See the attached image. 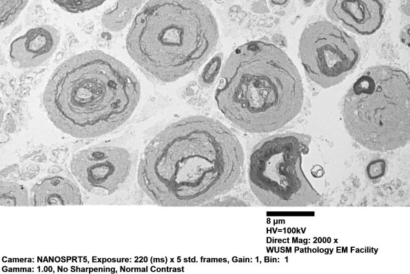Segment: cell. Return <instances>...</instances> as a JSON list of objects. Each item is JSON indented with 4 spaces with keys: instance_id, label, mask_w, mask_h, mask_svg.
I'll list each match as a JSON object with an SVG mask.
<instances>
[{
    "instance_id": "6da1fadb",
    "label": "cell",
    "mask_w": 410,
    "mask_h": 274,
    "mask_svg": "<svg viewBox=\"0 0 410 274\" xmlns=\"http://www.w3.org/2000/svg\"><path fill=\"white\" fill-rule=\"evenodd\" d=\"M244 162L243 147L220 121L203 116L176 121L146 146L138 182L155 204L192 206L230 190Z\"/></svg>"
},
{
    "instance_id": "7a4b0ae2",
    "label": "cell",
    "mask_w": 410,
    "mask_h": 274,
    "mask_svg": "<svg viewBox=\"0 0 410 274\" xmlns=\"http://www.w3.org/2000/svg\"><path fill=\"white\" fill-rule=\"evenodd\" d=\"M140 85L122 62L99 50L76 55L48 81L43 104L52 124L77 138H92L123 124L136 107Z\"/></svg>"
},
{
    "instance_id": "3957f363",
    "label": "cell",
    "mask_w": 410,
    "mask_h": 274,
    "mask_svg": "<svg viewBox=\"0 0 410 274\" xmlns=\"http://www.w3.org/2000/svg\"><path fill=\"white\" fill-rule=\"evenodd\" d=\"M304 94L300 73L276 46L254 41L238 46L227 60L216 89L220 110L242 130H276L300 112Z\"/></svg>"
},
{
    "instance_id": "277c9868",
    "label": "cell",
    "mask_w": 410,
    "mask_h": 274,
    "mask_svg": "<svg viewBox=\"0 0 410 274\" xmlns=\"http://www.w3.org/2000/svg\"><path fill=\"white\" fill-rule=\"evenodd\" d=\"M218 39L216 19L199 0H150L132 23L126 48L143 70L170 82L197 69Z\"/></svg>"
},
{
    "instance_id": "5b68a950",
    "label": "cell",
    "mask_w": 410,
    "mask_h": 274,
    "mask_svg": "<svg viewBox=\"0 0 410 274\" xmlns=\"http://www.w3.org/2000/svg\"><path fill=\"white\" fill-rule=\"evenodd\" d=\"M409 79L396 67L367 69L345 95L342 117L351 137L365 148L387 152L410 137Z\"/></svg>"
},
{
    "instance_id": "8992f818",
    "label": "cell",
    "mask_w": 410,
    "mask_h": 274,
    "mask_svg": "<svg viewBox=\"0 0 410 274\" xmlns=\"http://www.w3.org/2000/svg\"><path fill=\"white\" fill-rule=\"evenodd\" d=\"M311 140L308 135L286 133L269 136L254 148L249 157V184L263 204L306 206L321 200L301 166Z\"/></svg>"
},
{
    "instance_id": "52a82bcc",
    "label": "cell",
    "mask_w": 410,
    "mask_h": 274,
    "mask_svg": "<svg viewBox=\"0 0 410 274\" xmlns=\"http://www.w3.org/2000/svg\"><path fill=\"white\" fill-rule=\"evenodd\" d=\"M299 56L309 78L322 88L338 84L357 66L360 51L356 41L327 21H318L303 32Z\"/></svg>"
},
{
    "instance_id": "ba28073f",
    "label": "cell",
    "mask_w": 410,
    "mask_h": 274,
    "mask_svg": "<svg viewBox=\"0 0 410 274\" xmlns=\"http://www.w3.org/2000/svg\"><path fill=\"white\" fill-rule=\"evenodd\" d=\"M132 165L128 151L116 146H96L78 151L72 158L70 170L88 193L107 196L127 180Z\"/></svg>"
},
{
    "instance_id": "9c48e42d",
    "label": "cell",
    "mask_w": 410,
    "mask_h": 274,
    "mask_svg": "<svg viewBox=\"0 0 410 274\" xmlns=\"http://www.w3.org/2000/svg\"><path fill=\"white\" fill-rule=\"evenodd\" d=\"M328 17L350 31L362 35L374 33L385 16L382 0H328Z\"/></svg>"
},
{
    "instance_id": "30bf717a",
    "label": "cell",
    "mask_w": 410,
    "mask_h": 274,
    "mask_svg": "<svg viewBox=\"0 0 410 274\" xmlns=\"http://www.w3.org/2000/svg\"><path fill=\"white\" fill-rule=\"evenodd\" d=\"M59 37L58 30L50 26L30 29L10 45L12 65L18 68H28L43 63L56 50Z\"/></svg>"
},
{
    "instance_id": "8fae6325",
    "label": "cell",
    "mask_w": 410,
    "mask_h": 274,
    "mask_svg": "<svg viewBox=\"0 0 410 274\" xmlns=\"http://www.w3.org/2000/svg\"><path fill=\"white\" fill-rule=\"evenodd\" d=\"M30 204L34 206L81 205L83 201L76 183L61 175H52L43 178L32 186Z\"/></svg>"
},
{
    "instance_id": "7c38bea8",
    "label": "cell",
    "mask_w": 410,
    "mask_h": 274,
    "mask_svg": "<svg viewBox=\"0 0 410 274\" xmlns=\"http://www.w3.org/2000/svg\"><path fill=\"white\" fill-rule=\"evenodd\" d=\"M142 0H119L112 9L104 12L102 17L103 26L110 31L123 30L140 7Z\"/></svg>"
},
{
    "instance_id": "4fadbf2b",
    "label": "cell",
    "mask_w": 410,
    "mask_h": 274,
    "mask_svg": "<svg viewBox=\"0 0 410 274\" xmlns=\"http://www.w3.org/2000/svg\"><path fill=\"white\" fill-rule=\"evenodd\" d=\"M1 205L8 206H28L30 195L23 185L12 182H1Z\"/></svg>"
},
{
    "instance_id": "5bb4252c",
    "label": "cell",
    "mask_w": 410,
    "mask_h": 274,
    "mask_svg": "<svg viewBox=\"0 0 410 274\" xmlns=\"http://www.w3.org/2000/svg\"><path fill=\"white\" fill-rule=\"evenodd\" d=\"M28 0H1V28L10 26L25 8Z\"/></svg>"
},
{
    "instance_id": "9a60e30c",
    "label": "cell",
    "mask_w": 410,
    "mask_h": 274,
    "mask_svg": "<svg viewBox=\"0 0 410 274\" xmlns=\"http://www.w3.org/2000/svg\"><path fill=\"white\" fill-rule=\"evenodd\" d=\"M223 54H216L206 63L198 77L199 84L204 88L209 87L214 84L221 68Z\"/></svg>"
},
{
    "instance_id": "2e32d148",
    "label": "cell",
    "mask_w": 410,
    "mask_h": 274,
    "mask_svg": "<svg viewBox=\"0 0 410 274\" xmlns=\"http://www.w3.org/2000/svg\"><path fill=\"white\" fill-rule=\"evenodd\" d=\"M54 3L71 13L83 12L101 5L106 0H52Z\"/></svg>"
},
{
    "instance_id": "e0dca14e",
    "label": "cell",
    "mask_w": 410,
    "mask_h": 274,
    "mask_svg": "<svg viewBox=\"0 0 410 274\" xmlns=\"http://www.w3.org/2000/svg\"><path fill=\"white\" fill-rule=\"evenodd\" d=\"M386 163L382 159L374 160L367 166V174L369 178L375 179L382 177L385 173Z\"/></svg>"
},
{
    "instance_id": "ac0fdd59",
    "label": "cell",
    "mask_w": 410,
    "mask_h": 274,
    "mask_svg": "<svg viewBox=\"0 0 410 274\" xmlns=\"http://www.w3.org/2000/svg\"><path fill=\"white\" fill-rule=\"evenodd\" d=\"M227 199H225V200L223 202H221L220 200L216 201V199H213L207 204H209V205H223V204L236 205V206L245 205L244 203L243 202H241L240 200H236V199H229V201H227Z\"/></svg>"
},
{
    "instance_id": "d6986e66",
    "label": "cell",
    "mask_w": 410,
    "mask_h": 274,
    "mask_svg": "<svg viewBox=\"0 0 410 274\" xmlns=\"http://www.w3.org/2000/svg\"><path fill=\"white\" fill-rule=\"evenodd\" d=\"M271 3L276 6H283L288 3L289 0H270Z\"/></svg>"
},
{
    "instance_id": "ffe728a7",
    "label": "cell",
    "mask_w": 410,
    "mask_h": 274,
    "mask_svg": "<svg viewBox=\"0 0 410 274\" xmlns=\"http://www.w3.org/2000/svg\"><path fill=\"white\" fill-rule=\"evenodd\" d=\"M305 5L309 6H311V3L314 2V0H302Z\"/></svg>"
}]
</instances>
